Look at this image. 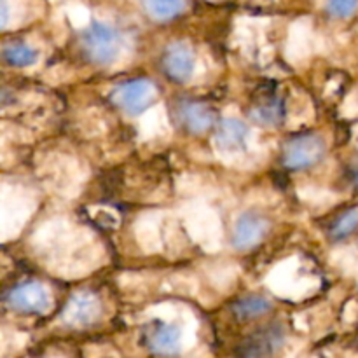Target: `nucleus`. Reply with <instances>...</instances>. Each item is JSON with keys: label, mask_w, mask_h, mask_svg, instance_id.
<instances>
[{"label": "nucleus", "mask_w": 358, "mask_h": 358, "mask_svg": "<svg viewBox=\"0 0 358 358\" xmlns=\"http://www.w3.org/2000/svg\"><path fill=\"white\" fill-rule=\"evenodd\" d=\"M164 72L177 83H187L196 70V56L185 41L171 42L163 56Z\"/></svg>", "instance_id": "obj_8"}, {"label": "nucleus", "mask_w": 358, "mask_h": 358, "mask_svg": "<svg viewBox=\"0 0 358 358\" xmlns=\"http://www.w3.org/2000/svg\"><path fill=\"white\" fill-rule=\"evenodd\" d=\"M143 6L152 20L168 21L184 10L185 2L184 0H143Z\"/></svg>", "instance_id": "obj_14"}, {"label": "nucleus", "mask_w": 358, "mask_h": 358, "mask_svg": "<svg viewBox=\"0 0 358 358\" xmlns=\"http://www.w3.org/2000/svg\"><path fill=\"white\" fill-rule=\"evenodd\" d=\"M0 13H2V28H7L10 20V3L9 0H0Z\"/></svg>", "instance_id": "obj_18"}, {"label": "nucleus", "mask_w": 358, "mask_h": 358, "mask_svg": "<svg viewBox=\"0 0 358 358\" xmlns=\"http://www.w3.org/2000/svg\"><path fill=\"white\" fill-rule=\"evenodd\" d=\"M101 317V303L93 292H77L70 297L62 313V322L72 329H86L96 324Z\"/></svg>", "instance_id": "obj_6"}, {"label": "nucleus", "mask_w": 358, "mask_h": 358, "mask_svg": "<svg viewBox=\"0 0 358 358\" xmlns=\"http://www.w3.org/2000/svg\"><path fill=\"white\" fill-rule=\"evenodd\" d=\"M6 303L10 310L30 315H44L52 306L51 292L48 287L38 282H27L14 287L7 294Z\"/></svg>", "instance_id": "obj_3"}, {"label": "nucleus", "mask_w": 358, "mask_h": 358, "mask_svg": "<svg viewBox=\"0 0 358 358\" xmlns=\"http://www.w3.org/2000/svg\"><path fill=\"white\" fill-rule=\"evenodd\" d=\"M325 143L318 135H304L290 140L283 149V163L290 170H303L324 157Z\"/></svg>", "instance_id": "obj_5"}, {"label": "nucleus", "mask_w": 358, "mask_h": 358, "mask_svg": "<svg viewBox=\"0 0 358 358\" xmlns=\"http://www.w3.org/2000/svg\"><path fill=\"white\" fill-rule=\"evenodd\" d=\"M177 117L191 133H205L212 128L215 115L208 105L198 101H182L177 107Z\"/></svg>", "instance_id": "obj_9"}, {"label": "nucleus", "mask_w": 358, "mask_h": 358, "mask_svg": "<svg viewBox=\"0 0 358 358\" xmlns=\"http://www.w3.org/2000/svg\"><path fill=\"white\" fill-rule=\"evenodd\" d=\"M182 331L173 324L159 325L149 338V348L157 355H175L180 352Z\"/></svg>", "instance_id": "obj_11"}, {"label": "nucleus", "mask_w": 358, "mask_h": 358, "mask_svg": "<svg viewBox=\"0 0 358 358\" xmlns=\"http://www.w3.org/2000/svg\"><path fill=\"white\" fill-rule=\"evenodd\" d=\"M357 184H358V173H357Z\"/></svg>", "instance_id": "obj_19"}, {"label": "nucleus", "mask_w": 358, "mask_h": 358, "mask_svg": "<svg viewBox=\"0 0 358 358\" xmlns=\"http://www.w3.org/2000/svg\"><path fill=\"white\" fill-rule=\"evenodd\" d=\"M283 343V331L278 325H273V327H264L257 332V334L252 336L247 343L243 345L241 350V355L247 357H264L271 355L276 350L282 346Z\"/></svg>", "instance_id": "obj_10"}, {"label": "nucleus", "mask_w": 358, "mask_h": 358, "mask_svg": "<svg viewBox=\"0 0 358 358\" xmlns=\"http://www.w3.org/2000/svg\"><path fill=\"white\" fill-rule=\"evenodd\" d=\"M3 59L10 66H31L37 63L38 52L27 42H9L3 45Z\"/></svg>", "instance_id": "obj_12"}, {"label": "nucleus", "mask_w": 358, "mask_h": 358, "mask_svg": "<svg viewBox=\"0 0 358 358\" xmlns=\"http://www.w3.org/2000/svg\"><path fill=\"white\" fill-rule=\"evenodd\" d=\"M84 52L93 63L101 66L114 65L124 51V37L115 27L94 21L80 35Z\"/></svg>", "instance_id": "obj_1"}, {"label": "nucleus", "mask_w": 358, "mask_h": 358, "mask_svg": "<svg viewBox=\"0 0 358 358\" xmlns=\"http://www.w3.org/2000/svg\"><path fill=\"white\" fill-rule=\"evenodd\" d=\"M112 103L128 115H140L157 100V87L147 79L119 84L110 93Z\"/></svg>", "instance_id": "obj_2"}, {"label": "nucleus", "mask_w": 358, "mask_h": 358, "mask_svg": "<svg viewBox=\"0 0 358 358\" xmlns=\"http://www.w3.org/2000/svg\"><path fill=\"white\" fill-rule=\"evenodd\" d=\"M357 227H358V208H353L339 217L338 222H336L334 227H332V236L341 240V238H346L348 234H352Z\"/></svg>", "instance_id": "obj_16"}, {"label": "nucleus", "mask_w": 358, "mask_h": 358, "mask_svg": "<svg viewBox=\"0 0 358 358\" xmlns=\"http://www.w3.org/2000/svg\"><path fill=\"white\" fill-rule=\"evenodd\" d=\"M271 301L266 299V297L247 296L234 304L233 311L236 315V318H240V320H250V318H257L261 315H266L268 311H271Z\"/></svg>", "instance_id": "obj_13"}, {"label": "nucleus", "mask_w": 358, "mask_h": 358, "mask_svg": "<svg viewBox=\"0 0 358 358\" xmlns=\"http://www.w3.org/2000/svg\"><path fill=\"white\" fill-rule=\"evenodd\" d=\"M358 9V0H327V10L338 20L353 16Z\"/></svg>", "instance_id": "obj_17"}, {"label": "nucleus", "mask_w": 358, "mask_h": 358, "mask_svg": "<svg viewBox=\"0 0 358 358\" xmlns=\"http://www.w3.org/2000/svg\"><path fill=\"white\" fill-rule=\"evenodd\" d=\"M248 138H250V131H248L247 124L240 119L227 117L220 122L213 143H215L217 154L222 159L236 161L238 157L247 152Z\"/></svg>", "instance_id": "obj_4"}, {"label": "nucleus", "mask_w": 358, "mask_h": 358, "mask_svg": "<svg viewBox=\"0 0 358 358\" xmlns=\"http://www.w3.org/2000/svg\"><path fill=\"white\" fill-rule=\"evenodd\" d=\"M269 231V222L257 212H245L238 217L233 229V245L238 250H250L257 247Z\"/></svg>", "instance_id": "obj_7"}, {"label": "nucleus", "mask_w": 358, "mask_h": 358, "mask_svg": "<svg viewBox=\"0 0 358 358\" xmlns=\"http://www.w3.org/2000/svg\"><path fill=\"white\" fill-rule=\"evenodd\" d=\"M252 117L262 126H276L282 121V105L276 100H269L266 103L257 105L252 108Z\"/></svg>", "instance_id": "obj_15"}]
</instances>
